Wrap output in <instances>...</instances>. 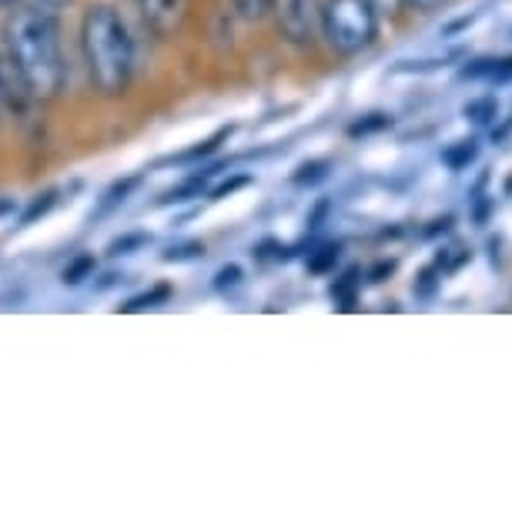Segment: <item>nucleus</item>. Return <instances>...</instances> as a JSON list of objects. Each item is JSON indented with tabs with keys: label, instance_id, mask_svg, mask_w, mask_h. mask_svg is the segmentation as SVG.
Returning a JSON list of instances; mask_svg holds the SVG:
<instances>
[{
	"label": "nucleus",
	"instance_id": "obj_1",
	"mask_svg": "<svg viewBox=\"0 0 512 512\" xmlns=\"http://www.w3.org/2000/svg\"><path fill=\"white\" fill-rule=\"evenodd\" d=\"M4 54L34 101H54L67 88L57 14L44 7H17L4 24Z\"/></svg>",
	"mask_w": 512,
	"mask_h": 512
},
{
	"label": "nucleus",
	"instance_id": "obj_2",
	"mask_svg": "<svg viewBox=\"0 0 512 512\" xmlns=\"http://www.w3.org/2000/svg\"><path fill=\"white\" fill-rule=\"evenodd\" d=\"M81 57L91 88L104 98H121L134 81L138 44L114 4H91L81 17Z\"/></svg>",
	"mask_w": 512,
	"mask_h": 512
},
{
	"label": "nucleus",
	"instance_id": "obj_3",
	"mask_svg": "<svg viewBox=\"0 0 512 512\" xmlns=\"http://www.w3.org/2000/svg\"><path fill=\"white\" fill-rule=\"evenodd\" d=\"M382 14L372 0H325L318 17V37L338 57H359L379 41Z\"/></svg>",
	"mask_w": 512,
	"mask_h": 512
},
{
	"label": "nucleus",
	"instance_id": "obj_4",
	"mask_svg": "<svg viewBox=\"0 0 512 512\" xmlns=\"http://www.w3.org/2000/svg\"><path fill=\"white\" fill-rule=\"evenodd\" d=\"M325 0H275L272 17L285 44L305 47L318 37V17Z\"/></svg>",
	"mask_w": 512,
	"mask_h": 512
},
{
	"label": "nucleus",
	"instance_id": "obj_5",
	"mask_svg": "<svg viewBox=\"0 0 512 512\" xmlns=\"http://www.w3.org/2000/svg\"><path fill=\"white\" fill-rule=\"evenodd\" d=\"M188 0H138L141 24L148 27L154 37H175L181 21H185Z\"/></svg>",
	"mask_w": 512,
	"mask_h": 512
},
{
	"label": "nucleus",
	"instance_id": "obj_6",
	"mask_svg": "<svg viewBox=\"0 0 512 512\" xmlns=\"http://www.w3.org/2000/svg\"><path fill=\"white\" fill-rule=\"evenodd\" d=\"M141 181H144V175H124V178H118V181H111V185L101 191L98 205H94V211H91V221L111 218L114 211L128 205V201L134 198V191L141 188Z\"/></svg>",
	"mask_w": 512,
	"mask_h": 512
},
{
	"label": "nucleus",
	"instance_id": "obj_7",
	"mask_svg": "<svg viewBox=\"0 0 512 512\" xmlns=\"http://www.w3.org/2000/svg\"><path fill=\"white\" fill-rule=\"evenodd\" d=\"M466 81H489V84H506L512 81V57H476L462 67Z\"/></svg>",
	"mask_w": 512,
	"mask_h": 512
},
{
	"label": "nucleus",
	"instance_id": "obj_8",
	"mask_svg": "<svg viewBox=\"0 0 512 512\" xmlns=\"http://www.w3.org/2000/svg\"><path fill=\"white\" fill-rule=\"evenodd\" d=\"M479 154H482V144H479L476 134H472V138H459V141L446 144L439 158L449 171H466L479 161Z\"/></svg>",
	"mask_w": 512,
	"mask_h": 512
},
{
	"label": "nucleus",
	"instance_id": "obj_9",
	"mask_svg": "<svg viewBox=\"0 0 512 512\" xmlns=\"http://www.w3.org/2000/svg\"><path fill=\"white\" fill-rule=\"evenodd\" d=\"M462 118H466L472 128H489V124L499 121V98L496 94H476L462 104Z\"/></svg>",
	"mask_w": 512,
	"mask_h": 512
},
{
	"label": "nucleus",
	"instance_id": "obj_10",
	"mask_svg": "<svg viewBox=\"0 0 512 512\" xmlns=\"http://www.w3.org/2000/svg\"><path fill=\"white\" fill-rule=\"evenodd\" d=\"M57 195H61V188H44L37 191V195L27 201V205L17 211V228H31L37 225L41 218H47L51 211L57 208Z\"/></svg>",
	"mask_w": 512,
	"mask_h": 512
},
{
	"label": "nucleus",
	"instance_id": "obj_11",
	"mask_svg": "<svg viewBox=\"0 0 512 512\" xmlns=\"http://www.w3.org/2000/svg\"><path fill=\"white\" fill-rule=\"evenodd\" d=\"M338 258H342V245H338V241H322V245H315L312 251H308L305 268L312 275H332Z\"/></svg>",
	"mask_w": 512,
	"mask_h": 512
},
{
	"label": "nucleus",
	"instance_id": "obj_12",
	"mask_svg": "<svg viewBox=\"0 0 512 512\" xmlns=\"http://www.w3.org/2000/svg\"><path fill=\"white\" fill-rule=\"evenodd\" d=\"M94 272H98V262H94V255H74L71 262H67L61 268V285L64 288H77V285H84L88 278H94Z\"/></svg>",
	"mask_w": 512,
	"mask_h": 512
},
{
	"label": "nucleus",
	"instance_id": "obj_13",
	"mask_svg": "<svg viewBox=\"0 0 512 512\" xmlns=\"http://www.w3.org/2000/svg\"><path fill=\"white\" fill-rule=\"evenodd\" d=\"M231 134H235V128H221L218 134H211V138L205 141H198L195 148H188V151H181L178 158H171V161H178V164H198V161H208L211 154H215L221 144H225Z\"/></svg>",
	"mask_w": 512,
	"mask_h": 512
},
{
	"label": "nucleus",
	"instance_id": "obj_14",
	"mask_svg": "<svg viewBox=\"0 0 512 512\" xmlns=\"http://www.w3.org/2000/svg\"><path fill=\"white\" fill-rule=\"evenodd\" d=\"M171 295H175V288H171L168 282H158V285H151L148 292H141V295L128 298V302H124L121 308H124V312H144V308H158V305H164Z\"/></svg>",
	"mask_w": 512,
	"mask_h": 512
},
{
	"label": "nucleus",
	"instance_id": "obj_15",
	"mask_svg": "<svg viewBox=\"0 0 512 512\" xmlns=\"http://www.w3.org/2000/svg\"><path fill=\"white\" fill-rule=\"evenodd\" d=\"M328 168H332V161H325V158L302 161V164L295 168V175H292V185H298V188H315V185H322V181L328 178Z\"/></svg>",
	"mask_w": 512,
	"mask_h": 512
},
{
	"label": "nucleus",
	"instance_id": "obj_16",
	"mask_svg": "<svg viewBox=\"0 0 512 512\" xmlns=\"http://www.w3.org/2000/svg\"><path fill=\"white\" fill-rule=\"evenodd\" d=\"M151 245V235L148 231H124L108 245V255L111 258H124V255H134V251L148 248Z\"/></svg>",
	"mask_w": 512,
	"mask_h": 512
},
{
	"label": "nucleus",
	"instance_id": "obj_17",
	"mask_svg": "<svg viewBox=\"0 0 512 512\" xmlns=\"http://www.w3.org/2000/svg\"><path fill=\"white\" fill-rule=\"evenodd\" d=\"M272 4H275V0H231L235 14L245 24H262V21H268V17H272Z\"/></svg>",
	"mask_w": 512,
	"mask_h": 512
},
{
	"label": "nucleus",
	"instance_id": "obj_18",
	"mask_svg": "<svg viewBox=\"0 0 512 512\" xmlns=\"http://www.w3.org/2000/svg\"><path fill=\"white\" fill-rule=\"evenodd\" d=\"M362 272L359 268H349L345 275H338L335 278V285H332V298L342 308H349L352 302H355V292H359V285H362V278H359Z\"/></svg>",
	"mask_w": 512,
	"mask_h": 512
},
{
	"label": "nucleus",
	"instance_id": "obj_19",
	"mask_svg": "<svg viewBox=\"0 0 512 512\" xmlns=\"http://www.w3.org/2000/svg\"><path fill=\"white\" fill-rule=\"evenodd\" d=\"M392 114H362L359 121L349 124V138H369V134L389 131L392 128Z\"/></svg>",
	"mask_w": 512,
	"mask_h": 512
},
{
	"label": "nucleus",
	"instance_id": "obj_20",
	"mask_svg": "<svg viewBox=\"0 0 512 512\" xmlns=\"http://www.w3.org/2000/svg\"><path fill=\"white\" fill-rule=\"evenodd\" d=\"M205 255V245L201 241H178V245H171L168 251H164V262H195V258Z\"/></svg>",
	"mask_w": 512,
	"mask_h": 512
},
{
	"label": "nucleus",
	"instance_id": "obj_21",
	"mask_svg": "<svg viewBox=\"0 0 512 512\" xmlns=\"http://www.w3.org/2000/svg\"><path fill=\"white\" fill-rule=\"evenodd\" d=\"M439 282H442V272H439V268H436V265H425V268H422V275H419V282L412 285V292H415V295H422V298H432V295H436Z\"/></svg>",
	"mask_w": 512,
	"mask_h": 512
},
{
	"label": "nucleus",
	"instance_id": "obj_22",
	"mask_svg": "<svg viewBox=\"0 0 512 512\" xmlns=\"http://www.w3.org/2000/svg\"><path fill=\"white\" fill-rule=\"evenodd\" d=\"M241 278H245V272H241L238 265H225V268H218L215 288H218V292H225V288H238V285H241Z\"/></svg>",
	"mask_w": 512,
	"mask_h": 512
},
{
	"label": "nucleus",
	"instance_id": "obj_23",
	"mask_svg": "<svg viewBox=\"0 0 512 512\" xmlns=\"http://www.w3.org/2000/svg\"><path fill=\"white\" fill-rule=\"evenodd\" d=\"M442 4H446V0H402V7H409V11H419V14L439 11Z\"/></svg>",
	"mask_w": 512,
	"mask_h": 512
},
{
	"label": "nucleus",
	"instance_id": "obj_24",
	"mask_svg": "<svg viewBox=\"0 0 512 512\" xmlns=\"http://www.w3.org/2000/svg\"><path fill=\"white\" fill-rule=\"evenodd\" d=\"M395 272V262H382V265H375L372 272H369V282L372 285H379V282H385V275H392Z\"/></svg>",
	"mask_w": 512,
	"mask_h": 512
},
{
	"label": "nucleus",
	"instance_id": "obj_25",
	"mask_svg": "<svg viewBox=\"0 0 512 512\" xmlns=\"http://www.w3.org/2000/svg\"><path fill=\"white\" fill-rule=\"evenodd\" d=\"M71 4H74V0H37V7H44V11H51V14H61Z\"/></svg>",
	"mask_w": 512,
	"mask_h": 512
},
{
	"label": "nucleus",
	"instance_id": "obj_26",
	"mask_svg": "<svg viewBox=\"0 0 512 512\" xmlns=\"http://www.w3.org/2000/svg\"><path fill=\"white\" fill-rule=\"evenodd\" d=\"M17 211H21V205H17V201L11 198V195H0V218H14Z\"/></svg>",
	"mask_w": 512,
	"mask_h": 512
},
{
	"label": "nucleus",
	"instance_id": "obj_27",
	"mask_svg": "<svg viewBox=\"0 0 512 512\" xmlns=\"http://www.w3.org/2000/svg\"><path fill=\"white\" fill-rule=\"evenodd\" d=\"M375 7H379V14H399L402 0H372Z\"/></svg>",
	"mask_w": 512,
	"mask_h": 512
},
{
	"label": "nucleus",
	"instance_id": "obj_28",
	"mask_svg": "<svg viewBox=\"0 0 512 512\" xmlns=\"http://www.w3.org/2000/svg\"><path fill=\"white\" fill-rule=\"evenodd\" d=\"M14 4H17V0H0V11H11Z\"/></svg>",
	"mask_w": 512,
	"mask_h": 512
},
{
	"label": "nucleus",
	"instance_id": "obj_29",
	"mask_svg": "<svg viewBox=\"0 0 512 512\" xmlns=\"http://www.w3.org/2000/svg\"><path fill=\"white\" fill-rule=\"evenodd\" d=\"M0 114H4V101H0Z\"/></svg>",
	"mask_w": 512,
	"mask_h": 512
}]
</instances>
